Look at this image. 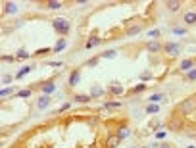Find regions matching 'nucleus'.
<instances>
[{"label": "nucleus", "instance_id": "0eeeda50", "mask_svg": "<svg viewBox=\"0 0 196 148\" xmlns=\"http://www.w3.org/2000/svg\"><path fill=\"white\" fill-rule=\"evenodd\" d=\"M162 48H163V46L159 44L158 40H150L148 44H146V50H148V52H159V50H162Z\"/></svg>", "mask_w": 196, "mask_h": 148}, {"label": "nucleus", "instance_id": "a211bd4d", "mask_svg": "<svg viewBox=\"0 0 196 148\" xmlns=\"http://www.w3.org/2000/svg\"><path fill=\"white\" fill-rule=\"evenodd\" d=\"M33 67H35V66H25L23 69H21V71H17V75H16V79H21V77H23V75H27V73L31 71Z\"/></svg>", "mask_w": 196, "mask_h": 148}, {"label": "nucleus", "instance_id": "c85d7f7f", "mask_svg": "<svg viewBox=\"0 0 196 148\" xmlns=\"http://www.w3.org/2000/svg\"><path fill=\"white\" fill-rule=\"evenodd\" d=\"M29 94H31V90H19V93H17L19 98H25V96H29Z\"/></svg>", "mask_w": 196, "mask_h": 148}, {"label": "nucleus", "instance_id": "9b49d317", "mask_svg": "<svg viewBox=\"0 0 196 148\" xmlns=\"http://www.w3.org/2000/svg\"><path fill=\"white\" fill-rule=\"evenodd\" d=\"M140 31H142L140 25H133V27H129V29L125 31V35H127V37H133V35H139Z\"/></svg>", "mask_w": 196, "mask_h": 148}, {"label": "nucleus", "instance_id": "7ed1b4c3", "mask_svg": "<svg viewBox=\"0 0 196 148\" xmlns=\"http://www.w3.org/2000/svg\"><path fill=\"white\" fill-rule=\"evenodd\" d=\"M163 50L167 56H171V58H175V56H179V50H181V46L175 44V42H169V44H165L163 46Z\"/></svg>", "mask_w": 196, "mask_h": 148}, {"label": "nucleus", "instance_id": "f704fd0d", "mask_svg": "<svg viewBox=\"0 0 196 148\" xmlns=\"http://www.w3.org/2000/svg\"><path fill=\"white\" fill-rule=\"evenodd\" d=\"M140 148H150V146H140Z\"/></svg>", "mask_w": 196, "mask_h": 148}, {"label": "nucleus", "instance_id": "2f4dec72", "mask_svg": "<svg viewBox=\"0 0 196 148\" xmlns=\"http://www.w3.org/2000/svg\"><path fill=\"white\" fill-rule=\"evenodd\" d=\"M113 56H115V52L110 50V52H104V54H102V58H113Z\"/></svg>", "mask_w": 196, "mask_h": 148}, {"label": "nucleus", "instance_id": "39448f33", "mask_svg": "<svg viewBox=\"0 0 196 148\" xmlns=\"http://www.w3.org/2000/svg\"><path fill=\"white\" fill-rule=\"evenodd\" d=\"M79 79H81V73H79V69H73L69 75V87H77Z\"/></svg>", "mask_w": 196, "mask_h": 148}, {"label": "nucleus", "instance_id": "9d476101", "mask_svg": "<svg viewBox=\"0 0 196 148\" xmlns=\"http://www.w3.org/2000/svg\"><path fill=\"white\" fill-rule=\"evenodd\" d=\"M131 135V129H129V127L127 125H123V127H119V129H117V137L123 140V139H127Z\"/></svg>", "mask_w": 196, "mask_h": 148}, {"label": "nucleus", "instance_id": "6ab92c4d", "mask_svg": "<svg viewBox=\"0 0 196 148\" xmlns=\"http://www.w3.org/2000/svg\"><path fill=\"white\" fill-rule=\"evenodd\" d=\"M17 12V6L13 4V2H8L6 4V13H16Z\"/></svg>", "mask_w": 196, "mask_h": 148}, {"label": "nucleus", "instance_id": "5701e85b", "mask_svg": "<svg viewBox=\"0 0 196 148\" xmlns=\"http://www.w3.org/2000/svg\"><path fill=\"white\" fill-rule=\"evenodd\" d=\"M169 129H173V131H179V129H181V121H177V119L169 121Z\"/></svg>", "mask_w": 196, "mask_h": 148}, {"label": "nucleus", "instance_id": "6e6552de", "mask_svg": "<svg viewBox=\"0 0 196 148\" xmlns=\"http://www.w3.org/2000/svg\"><path fill=\"white\" fill-rule=\"evenodd\" d=\"M183 19H185V23L194 25V23H196V12H186L185 16H183Z\"/></svg>", "mask_w": 196, "mask_h": 148}, {"label": "nucleus", "instance_id": "cd10ccee", "mask_svg": "<svg viewBox=\"0 0 196 148\" xmlns=\"http://www.w3.org/2000/svg\"><path fill=\"white\" fill-rule=\"evenodd\" d=\"M16 56H17V58H21V60H25V58H29V52H25V50H19Z\"/></svg>", "mask_w": 196, "mask_h": 148}, {"label": "nucleus", "instance_id": "412c9836", "mask_svg": "<svg viewBox=\"0 0 196 148\" xmlns=\"http://www.w3.org/2000/svg\"><path fill=\"white\" fill-rule=\"evenodd\" d=\"M148 100H150L152 104H156V102H159V100H163V94H159V93H158V94H152Z\"/></svg>", "mask_w": 196, "mask_h": 148}, {"label": "nucleus", "instance_id": "2eb2a0df", "mask_svg": "<svg viewBox=\"0 0 196 148\" xmlns=\"http://www.w3.org/2000/svg\"><path fill=\"white\" fill-rule=\"evenodd\" d=\"M73 100L81 102V104H86V102H90V96L89 94H77V96H73Z\"/></svg>", "mask_w": 196, "mask_h": 148}, {"label": "nucleus", "instance_id": "20e7f679", "mask_svg": "<svg viewBox=\"0 0 196 148\" xmlns=\"http://www.w3.org/2000/svg\"><path fill=\"white\" fill-rule=\"evenodd\" d=\"M48 106H50V96H48V94L39 96V100H37V108H39V110H44V108H48Z\"/></svg>", "mask_w": 196, "mask_h": 148}, {"label": "nucleus", "instance_id": "423d86ee", "mask_svg": "<svg viewBox=\"0 0 196 148\" xmlns=\"http://www.w3.org/2000/svg\"><path fill=\"white\" fill-rule=\"evenodd\" d=\"M119 142H121V139H119L117 135H113V137H108L106 146H108V148H117V146H119Z\"/></svg>", "mask_w": 196, "mask_h": 148}, {"label": "nucleus", "instance_id": "c756f323", "mask_svg": "<svg viewBox=\"0 0 196 148\" xmlns=\"http://www.w3.org/2000/svg\"><path fill=\"white\" fill-rule=\"evenodd\" d=\"M106 108H108V110H110V108H119V102H108Z\"/></svg>", "mask_w": 196, "mask_h": 148}, {"label": "nucleus", "instance_id": "c9c22d12", "mask_svg": "<svg viewBox=\"0 0 196 148\" xmlns=\"http://www.w3.org/2000/svg\"><path fill=\"white\" fill-rule=\"evenodd\" d=\"M188 148H194V146H188Z\"/></svg>", "mask_w": 196, "mask_h": 148}, {"label": "nucleus", "instance_id": "e433bc0d", "mask_svg": "<svg viewBox=\"0 0 196 148\" xmlns=\"http://www.w3.org/2000/svg\"><path fill=\"white\" fill-rule=\"evenodd\" d=\"M92 148H94V146H92Z\"/></svg>", "mask_w": 196, "mask_h": 148}, {"label": "nucleus", "instance_id": "b1692460", "mask_svg": "<svg viewBox=\"0 0 196 148\" xmlns=\"http://www.w3.org/2000/svg\"><path fill=\"white\" fill-rule=\"evenodd\" d=\"M96 44H100V39H89V42H86V48H92V46H96Z\"/></svg>", "mask_w": 196, "mask_h": 148}, {"label": "nucleus", "instance_id": "4c0bfd02", "mask_svg": "<svg viewBox=\"0 0 196 148\" xmlns=\"http://www.w3.org/2000/svg\"><path fill=\"white\" fill-rule=\"evenodd\" d=\"M133 148H135V146H133Z\"/></svg>", "mask_w": 196, "mask_h": 148}, {"label": "nucleus", "instance_id": "aec40b11", "mask_svg": "<svg viewBox=\"0 0 196 148\" xmlns=\"http://www.w3.org/2000/svg\"><path fill=\"white\" fill-rule=\"evenodd\" d=\"M123 90H125V89L119 87V85H113V87H110V93H112V94H121Z\"/></svg>", "mask_w": 196, "mask_h": 148}, {"label": "nucleus", "instance_id": "7c9ffc66", "mask_svg": "<svg viewBox=\"0 0 196 148\" xmlns=\"http://www.w3.org/2000/svg\"><path fill=\"white\" fill-rule=\"evenodd\" d=\"M144 87H146V85H136L133 89V93H140V90H144Z\"/></svg>", "mask_w": 196, "mask_h": 148}, {"label": "nucleus", "instance_id": "473e14b6", "mask_svg": "<svg viewBox=\"0 0 196 148\" xmlns=\"http://www.w3.org/2000/svg\"><path fill=\"white\" fill-rule=\"evenodd\" d=\"M12 81V75H4L2 77V83H10Z\"/></svg>", "mask_w": 196, "mask_h": 148}, {"label": "nucleus", "instance_id": "f8f14e48", "mask_svg": "<svg viewBox=\"0 0 196 148\" xmlns=\"http://www.w3.org/2000/svg\"><path fill=\"white\" fill-rule=\"evenodd\" d=\"M63 48H65V39L60 37V39H58V42H56V46L52 48V52H62Z\"/></svg>", "mask_w": 196, "mask_h": 148}, {"label": "nucleus", "instance_id": "dca6fc26", "mask_svg": "<svg viewBox=\"0 0 196 148\" xmlns=\"http://www.w3.org/2000/svg\"><path fill=\"white\" fill-rule=\"evenodd\" d=\"M42 93L50 96V94L54 93V83H44V85H42Z\"/></svg>", "mask_w": 196, "mask_h": 148}, {"label": "nucleus", "instance_id": "f3484780", "mask_svg": "<svg viewBox=\"0 0 196 148\" xmlns=\"http://www.w3.org/2000/svg\"><path fill=\"white\" fill-rule=\"evenodd\" d=\"M62 6H63V4L60 2V0H50V2H48V8H50V10H60Z\"/></svg>", "mask_w": 196, "mask_h": 148}, {"label": "nucleus", "instance_id": "f03ea898", "mask_svg": "<svg viewBox=\"0 0 196 148\" xmlns=\"http://www.w3.org/2000/svg\"><path fill=\"white\" fill-rule=\"evenodd\" d=\"M52 27H54V31L58 35H62V37H65V35L69 33V21L65 17H56L52 21Z\"/></svg>", "mask_w": 196, "mask_h": 148}, {"label": "nucleus", "instance_id": "1a4fd4ad", "mask_svg": "<svg viewBox=\"0 0 196 148\" xmlns=\"http://www.w3.org/2000/svg\"><path fill=\"white\" fill-rule=\"evenodd\" d=\"M192 67H194V62L192 60H183L181 62V71H192Z\"/></svg>", "mask_w": 196, "mask_h": 148}, {"label": "nucleus", "instance_id": "4be33fe9", "mask_svg": "<svg viewBox=\"0 0 196 148\" xmlns=\"http://www.w3.org/2000/svg\"><path fill=\"white\" fill-rule=\"evenodd\" d=\"M146 112H148V114H158V112H159V106H158V104H150L148 108H146Z\"/></svg>", "mask_w": 196, "mask_h": 148}, {"label": "nucleus", "instance_id": "393cba45", "mask_svg": "<svg viewBox=\"0 0 196 148\" xmlns=\"http://www.w3.org/2000/svg\"><path fill=\"white\" fill-rule=\"evenodd\" d=\"M10 94H13V89H12V87H10V89H4L2 93H0V96H2V98H6V96H10Z\"/></svg>", "mask_w": 196, "mask_h": 148}, {"label": "nucleus", "instance_id": "f257e3e1", "mask_svg": "<svg viewBox=\"0 0 196 148\" xmlns=\"http://www.w3.org/2000/svg\"><path fill=\"white\" fill-rule=\"evenodd\" d=\"M177 112L181 116H190L196 112V96H190V98H186V100L183 102H179L177 104Z\"/></svg>", "mask_w": 196, "mask_h": 148}, {"label": "nucleus", "instance_id": "4468645a", "mask_svg": "<svg viewBox=\"0 0 196 148\" xmlns=\"http://www.w3.org/2000/svg\"><path fill=\"white\" fill-rule=\"evenodd\" d=\"M181 6H183V4H181L179 0H169V2H167V8H169L171 12H179Z\"/></svg>", "mask_w": 196, "mask_h": 148}, {"label": "nucleus", "instance_id": "72a5a7b5", "mask_svg": "<svg viewBox=\"0 0 196 148\" xmlns=\"http://www.w3.org/2000/svg\"><path fill=\"white\" fill-rule=\"evenodd\" d=\"M159 148H171V144H159Z\"/></svg>", "mask_w": 196, "mask_h": 148}, {"label": "nucleus", "instance_id": "bb28decb", "mask_svg": "<svg viewBox=\"0 0 196 148\" xmlns=\"http://www.w3.org/2000/svg\"><path fill=\"white\" fill-rule=\"evenodd\" d=\"M86 66H89V67H94V66H98V58H90L89 62H86Z\"/></svg>", "mask_w": 196, "mask_h": 148}, {"label": "nucleus", "instance_id": "ddd939ff", "mask_svg": "<svg viewBox=\"0 0 196 148\" xmlns=\"http://www.w3.org/2000/svg\"><path fill=\"white\" fill-rule=\"evenodd\" d=\"M102 94H104V90H102V87H98V85H94V87L90 89V96H92V98H94V96L100 98Z\"/></svg>", "mask_w": 196, "mask_h": 148}, {"label": "nucleus", "instance_id": "a878e982", "mask_svg": "<svg viewBox=\"0 0 196 148\" xmlns=\"http://www.w3.org/2000/svg\"><path fill=\"white\" fill-rule=\"evenodd\" d=\"M186 81H196V69H192V71L186 73Z\"/></svg>", "mask_w": 196, "mask_h": 148}]
</instances>
